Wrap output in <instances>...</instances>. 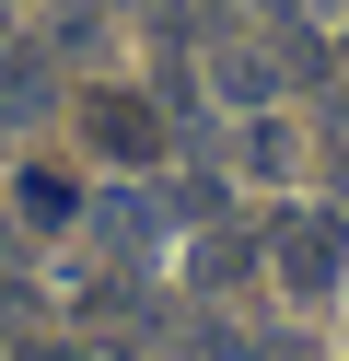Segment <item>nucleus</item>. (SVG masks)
Wrapping results in <instances>:
<instances>
[{
  "label": "nucleus",
  "instance_id": "obj_1",
  "mask_svg": "<svg viewBox=\"0 0 349 361\" xmlns=\"http://www.w3.org/2000/svg\"><path fill=\"white\" fill-rule=\"evenodd\" d=\"M256 257L279 268V291H291V303H326V291L349 280V210H279Z\"/></svg>",
  "mask_w": 349,
  "mask_h": 361
},
{
  "label": "nucleus",
  "instance_id": "obj_2",
  "mask_svg": "<svg viewBox=\"0 0 349 361\" xmlns=\"http://www.w3.org/2000/svg\"><path fill=\"white\" fill-rule=\"evenodd\" d=\"M82 140L105 152V164H128V175L163 164V117H152V94H82Z\"/></svg>",
  "mask_w": 349,
  "mask_h": 361
},
{
  "label": "nucleus",
  "instance_id": "obj_3",
  "mask_svg": "<svg viewBox=\"0 0 349 361\" xmlns=\"http://www.w3.org/2000/svg\"><path fill=\"white\" fill-rule=\"evenodd\" d=\"M279 82H291V47H268V35H233V47L209 59V94L245 105V117H256V105H279Z\"/></svg>",
  "mask_w": 349,
  "mask_h": 361
},
{
  "label": "nucleus",
  "instance_id": "obj_4",
  "mask_svg": "<svg viewBox=\"0 0 349 361\" xmlns=\"http://www.w3.org/2000/svg\"><path fill=\"white\" fill-rule=\"evenodd\" d=\"M186 361H314V338L302 326H198Z\"/></svg>",
  "mask_w": 349,
  "mask_h": 361
},
{
  "label": "nucleus",
  "instance_id": "obj_5",
  "mask_svg": "<svg viewBox=\"0 0 349 361\" xmlns=\"http://www.w3.org/2000/svg\"><path fill=\"white\" fill-rule=\"evenodd\" d=\"M82 221H93V245H116V257H140V245L163 233V210H152V198H140V187H128V198H93Z\"/></svg>",
  "mask_w": 349,
  "mask_h": 361
},
{
  "label": "nucleus",
  "instance_id": "obj_6",
  "mask_svg": "<svg viewBox=\"0 0 349 361\" xmlns=\"http://www.w3.org/2000/svg\"><path fill=\"white\" fill-rule=\"evenodd\" d=\"M245 175H268V187H279V175H302L291 117H279V105H256V117H245Z\"/></svg>",
  "mask_w": 349,
  "mask_h": 361
},
{
  "label": "nucleus",
  "instance_id": "obj_7",
  "mask_svg": "<svg viewBox=\"0 0 349 361\" xmlns=\"http://www.w3.org/2000/svg\"><path fill=\"white\" fill-rule=\"evenodd\" d=\"M47 105H59V82H47V59H35V47H23V59L0 47V117H47Z\"/></svg>",
  "mask_w": 349,
  "mask_h": 361
},
{
  "label": "nucleus",
  "instance_id": "obj_8",
  "mask_svg": "<svg viewBox=\"0 0 349 361\" xmlns=\"http://www.w3.org/2000/svg\"><path fill=\"white\" fill-rule=\"evenodd\" d=\"M12 198H23V221H70V210H82V198H70V187H59V175H23V187H12Z\"/></svg>",
  "mask_w": 349,
  "mask_h": 361
},
{
  "label": "nucleus",
  "instance_id": "obj_9",
  "mask_svg": "<svg viewBox=\"0 0 349 361\" xmlns=\"http://www.w3.org/2000/svg\"><path fill=\"white\" fill-rule=\"evenodd\" d=\"M245 257H256L245 233H209V245H198V280H245Z\"/></svg>",
  "mask_w": 349,
  "mask_h": 361
},
{
  "label": "nucleus",
  "instance_id": "obj_10",
  "mask_svg": "<svg viewBox=\"0 0 349 361\" xmlns=\"http://www.w3.org/2000/svg\"><path fill=\"white\" fill-rule=\"evenodd\" d=\"M12 326H23V280L0 268V338H12Z\"/></svg>",
  "mask_w": 349,
  "mask_h": 361
},
{
  "label": "nucleus",
  "instance_id": "obj_11",
  "mask_svg": "<svg viewBox=\"0 0 349 361\" xmlns=\"http://www.w3.org/2000/svg\"><path fill=\"white\" fill-rule=\"evenodd\" d=\"M0 268H12V221H0Z\"/></svg>",
  "mask_w": 349,
  "mask_h": 361
},
{
  "label": "nucleus",
  "instance_id": "obj_12",
  "mask_svg": "<svg viewBox=\"0 0 349 361\" xmlns=\"http://www.w3.org/2000/svg\"><path fill=\"white\" fill-rule=\"evenodd\" d=\"M12 12H23V0H0V24H12Z\"/></svg>",
  "mask_w": 349,
  "mask_h": 361
},
{
  "label": "nucleus",
  "instance_id": "obj_13",
  "mask_svg": "<svg viewBox=\"0 0 349 361\" xmlns=\"http://www.w3.org/2000/svg\"><path fill=\"white\" fill-rule=\"evenodd\" d=\"M268 12H302V0H268Z\"/></svg>",
  "mask_w": 349,
  "mask_h": 361
}]
</instances>
